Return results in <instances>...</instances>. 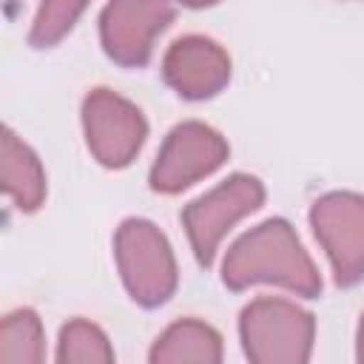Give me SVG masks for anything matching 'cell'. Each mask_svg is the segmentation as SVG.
Listing matches in <instances>:
<instances>
[{
    "label": "cell",
    "instance_id": "obj_1",
    "mask_svg": "<svg viewBox=\"0 0 364 364\" xmlns=\"http://www.w3.org/2000/svg\"><path fill=\"white\" fill-rule=\"evenodd\" d=\"M222 279L233 290H242L253 282H273L296 290L299 296H316L321 290L318 270L284 219H270L245 233L228 250Z\"/></svg>",
    "mask_w": 364,
    "mask_h": 364
},
{
    "label": "cell",
    "instance_id": "obj_2",
    "mask_svg": "<svg viewBox=\"0 0 364 364\" xmlns=\"http://www.w3.org/2000/svg\"><path fill=\"white\" fill-rule=\"evenodd\" d=\"M313 316L284 299H256L242 313L245 353L256 364H301L313 347Z\"/></svg>",
    "mask_w": 364,
    "mask_h": 364
},
{
    "label": "cell",
    "instance_id": "obj_3",
    "mask_svg": "<svg viewBox=\"0 0 364 364\" xmlns=\"http://www.w3.org/2000/svg\"><path fill=\"white\" fill-rule=\"evenodd\" d=\"M117 262L128 293L145 304H162L176 287V264L165 236L145 219H128L117 230Z\"/></svg>",
    "mask_w": 364,
    "mask_h": 364
},
{
    "label": "cell",
    "instance_id": "obj_4",
    "mask_svg": "<svg viewBox=\"0 0 364 364\" xmlns=\"http://www.w3.org/2000/svg\"><path fill=\"white\" fill-rule=\"evenodd\" d=\"M264 199V188L256 176L247 173H236L230 179H225L219 188H213L210 193L199 196L196 202H191L182 213V222L188 228L191 245L196 250V259L208 267L213 262L216 245L219 239L228 233V228L247 216L250 210H256Z\"/></svg>",
    "mask_w": 364,
    "mask_h": 364
},
{
    "label": "cell",
    "instance_id": "obj_5",
    "mask_svg": "<svg viewBox=\"0 0 364 364\" xmlns=\"http://www.w3.org/2000/svg\"><path fill=\"white\" fill-rule=\"evenodd\" d=\"M310 222L330 256L336 282L355 284L364 276V196L327 193L313 205Z\"/></svg>",
    "mask_w": 364,
    "mask_h": 364
},
{
    "label": "cell",
    "instance_id": "obj_6",
    "mask_svg": "<svg viewBox=\"0 0 364 364\" xmlns=\"http://www.w3.org/2000/svg\"><path fill=\"white\" fill-rule=\"evenodd\" d=\"M228 159V142L202 122H182L176 125L151 171L154 191L176 193L196 182L199 176H208Z\"/></svg>",
    "mask_w": 364,
    "mask_h": 364
},
{
    "label": "cell",
    "instance_id": "obj_7",
    "mask_svg": "<svg viewBox=\"0 0 364 364\" xmlns=\"http://www.w3.org/2000/svg\"><path fill=\"white\" fill-rule=\"evenodd\" d=\"M82 122H85L88 148L108 168L128 165L145 139L142 114L128 100L117 97L108 88H97L85 97Z\"/></svg>",
    "mask_w": 364,
    "mask_h": 364
},
{
    "label": "cell",
    "instance_id": "obj_8",
    "mask_svg": "<svg viewBox=\"0 0 364 364\" xmlns=\"http://www.w3.org/2000/svg\"><path fill=\"white\" fill-rule=\"evenodd\" d=\"M173 20L171 0H111L100 31L108 57L122 65H142L151 57L154 37Z\"/></svg>",
    "mask_w": 364,
    "mask_h": 364
},
{
    "label": "cell",
    "instance_id": "obj_9",
    "mask_svg": "<svg viewBox=\"0 0 364 364\" xmlns=\"http://www.w3.org/2000/svg\"><path fill=\"white\" fill-rule=\"evenodd\" d=\"M165 80L188 100H205L216 94L230 77V57L205 37L176 40L162 63Z\"/></svg>",
    "mask_w": 364,
    "mask_h": 364
},
{
    "label": "cell",
    "instance_id": "obj_10",
    "mask_svg": "<svg viewBox=\"0 0 364 364\" xmlns=\"http://www.w3.org/2000/svg\"><path fill=\"white\" fill-rule=\"evenodd\" d=\"M0 182L23 210H34L46 196V173L40 159L11 131H3L0 142Z\"/></svg>",
    "mask_w": 364,
    "mask_h": 364
},
{
    "label": "cell",
    "instance_id": "obj_11",
    "mask_svg": "<svg viewBox=\"0 0 364 364\" xmlns=\"http://www.w3.org/2000/svg\"><path fill=\"white\" fill-rule=\"evenodd\" d=\"M219 358H222L219 336L196 318H182L173 327H168L151 350V361L156 364H179V361L216 364Z\"/></svg>",
    "mask_w": 364,
    "mask_h": 364
},
{
    "label": "cell",
    "instance_id": "obj_12",
    "mask_svg": "<svg viewBox=\"0 0 364 364\" xmlns=\"http://www.w3.org/2000/svg\"><path fill=\"white\" fill-rule=\"evenodd\" d=\"M43 350V327L31 310L9 313L0 324V364H40Z\"/></svg>",
    "mask_w": 364,
    "mask_h": 364
},
{
    "label": "cell",
    "instance_id": "obj_13",
    "mask_svg": "<svg viewBox=\"0 0 364 364\" xmlns=\"http://www.w3.org/2000/svg\"><path fill=\"white\" fill-rule=\"evenodd\" d=\"M57 358L63 364H108L114 361V353L100 327H94L85 318H74L60 333Z\"/></svg>",
    "mask_w": 364,
    "mask_h": 364
},
{
    "label": "cell",
    "instance_id": "obj_14",
    "mask_svg": "<svg viewBox=\"0 0 364 364\" xmlns=\"http://www.w3.org/2000/svg\"><path fill=\"white\" fill-rule=\"evenodd\" d=\"M88 0H43L37 17H34V28H31V46L37 48H48L54 46L80 17V11L85 9Z\"/></svg>",
    "mask_w": 364,
    "mask_h": 364
},
{
    "label": "cell",
    "instance_id": "obj_15",
    "mask_svg": "<svg viewBox=\"0 0 364 364\" xmlns=\"http://www.w3.org/2000/svg\"><path fill=\"white\" fill-rule=\"evenodd\" d=\"M182 6H191V9H202V6H213L216 0H179Z\"/></svg>",
    "mask_w": 364,
    "mask_h": 364
},
{
    "label": "cell",
    "instance_id": "obj_16",
    "mask_svg": "<svg viewBox=\"0 0 364 364\" xmlns=\"http://www.w3.org/2000/svg\"><path fill=\"white\" fill-rule=\"evenodd\" d=\"M358 358L364 361V318H361V327H358Z\"/></svg>",
    "mask_w": 364,
    "mask_h": 364
}]
</instances>
